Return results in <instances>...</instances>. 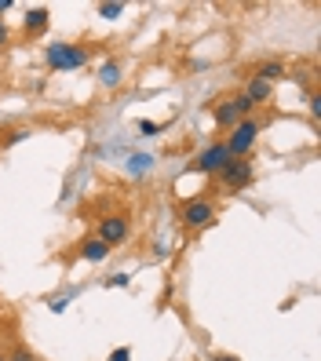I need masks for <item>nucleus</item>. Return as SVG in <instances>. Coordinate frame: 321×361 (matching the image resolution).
<instances>
[{
  "label": "nucleus",
  "instance_id": "obj_1",
  "mask_svg": "<svg viewBox=\"0 0 321 361\" xmlns=\"http://www.w3.org/2000/svg\"><path fill=\"white\" fill-rule=\"evenodd\" d=\"M92 62V51L84 44H73V40H59V44H48L44 48V66L55 70V73H73V70H84Z\"/></svg>",
  "mask_w": 321,
  "mask_h": 361
},
{
  "label": "nucleus",
  "instance_id": "obj_2",
  "mask_svg": "<svg viewBox=\"0 0 321 361\" xmlns=\"http://www.w3.org/2000/svg\"><path fill=\"white\" fill-rule=\"evenodd\" d=\"M255 179V164L248 157H230L223 164V172L216 176V190L219 194H241V190H248Z\"/></svg>",
  "mask_w": 321,
  "mask_h": 361
},
{
  "label": "nucleus",
  "instance_id": "obj_3",
  "mask_svg": "<svg viewBox=\"0 0 321 361\" xmlns=\"http://www.w3.org/2000/svg\"><path fill=\"white\" fill-rule=\"evenodd\" d=\"M255 114V106L238 92V95H223V99H216L212 102V121H216V128H223V132H230L238 121H245V117H252Z\"/></svg>",
  "mask_w": 321,
  "mask_h": 361
},
{
  "label": "nucleus",
  "instance_id": "obj_4",
  "mask_svg": "<svg viewBox=\"0 0 321 361\" xmlns=\"http://www.w3.org/2000/svg\"><path fill=\"white\" fill-rule=\"evenodd\" d=\"M260 132H263V117H245V121L234 124V128L226 132V139H223L230 157H248L255 139H260Z\"/></svg>",
  "mask_w": 321,
  "mask_h": 361
},
{
  "label": "nucleus",
  "instance_id": "obj_5",
  "mask_svg": "<svg viewBox=\"0 0 321 361\" xmlns=\"http://www.w3.org/2000/svg\"><path fill=\"white\" fill-rule=\"evenodd\" d=\"M179 223L186 230H205L216 223V201L212 197H190L179 204Z\"/></svg>",
  "mask_w": 321,
  "mask_h": 361
},
{
  "label": "nucleus",
  "instance_id": "obj_6",
  "mask_svg": "<svg viewBox=\"0 0 321 361\" xmlns=\"http://www.w3.org/2000/svg\"><path fill=\"white\" fill-rule=\"evenodd\" d=\"M230 161V150H226V142L216 139V142H208L205 150H198V157L190 161V168H194L198 176H208V179H216L223 172V164Z\"/></svg>",
  "mask_w": 321,
  "mask_h": 361
},
{
  "label": "nucleus",
  "instance_id": "obj_7",
  "mask_svg": "<svg viewBox=\"0 0 321 361\" xmlns=\"http://www.w3.org/2000/svg\"><path fill=\"white\" fill-rule=\"evenodd\" d=\"M95 238H99V241H106L110 248H121L128 238H132V219L121 216V212H110V216H102V219H99Z\"/></svg>",
  "mask_w": 321,
  "mask_h": 361
},
{
  "label": "nucleus",
  "instance_id": "obj_8",
  "mask_svg": "<svg viewBox=\"0 0 321 361\" xmlns=\"http://www.w3.org/2000/svg\"><path fill=\"white\" fill-rule=\"evenodd\" d=\"M110 245L106 241H99L95 233H88V238H80V245H77V256L80 259H88V263H102V259H110Z\"/></svg>",
  "mask_w": 321,
  "mask_h": 361
},
{
  "label": "nucleus",
  "instance_id": "obj_9",
  "mask_svg": "<svg viewBox=\"0 0 321 361\" xmlns=\"http://www.w3.org/2000/svg\"><path fill=\"white\" fill-rule=\"evenodd\" d=\"M52 26V11L48 8H30L26 15H23V33L26 37H40Z\"/></svg>",
  "mask_w": 321,
  "mask_h": 361
},
{
  "label": "nucleus",
  "instance_id": "obj_10",
  "mask_svg": "<svg viewBox=\"0 0 321 361\" xmlns=\"http://www.w3.org/2000/svg\"><path fill=\"white\" fill-rule=\"evenodd\" d=\"M255 110H260V106H267L270 99H274V84H267V80H260V77H248V84H245V92H241Z\"/></svg>",
  "mask_w": 321,
  "mask_h": 361
},
{
  "label": "nucleus",
  "instance_id": "obj_11",
  "mask_svg": "<svg viewBox=\"0 0 321 361\" xmlns=\"http://www.w3.org/2000/svg\"><path fill=\"white\" fill-rule=\"evenodd\" d=\"M248 77H260V80L274 84V80H285V77H289V70H285V62L267 59V62H260V66H252V73H248Z\"/></svg>",
  "mask_w": 321,
  "mask_h": 361
},
{
  "label": "nucleus",
  "instance_id": "obj_12",
  "mask_svg": "<svg viewBox=\"0 0 321 361\" xmlns=\"http://www.w3.org/2000/svg\"><path fill=\"white\" fill-rule=\"evenodd\" d=\"M99 80H102V88H121V80H124L121 59H106L102 66H99Z\"/></svg>",
  "mask_w": 321,
  "mask_h": 361
},
{
  "label": "nucleus",
  "instance_id": "obj_13",
  "mask_svg": "<svg viewBox=\"0 0 321 361\" xmlns=\"http://www.w3.org/2000/svg\"><path fill=\"white\" fill-rule=\"evenodd\" d=\"M30 135H33V128H11L8 135H0V146H15V142H23Z\"/></svg>",
  "mask_w": 321,
  "mask_h": 361
},
{
  "label": "nucleus",
  "instance_id": "obj_14",
  "mask_svg": "<svg viewBox=\"0 0 321 361\" xmlns=\"http://www.w3.org/2000/svg\"><path fill=\"white\" fill-rule=\"evenodd\" d=\"M95 11L102 18H121L124 15V4H114V0H106V4H95Z\"/></svg>",
  "mask_w": 321,
  "mask_h": 361
},
{
  "label": "nucleus",
  "instance_id": "obj_15",
  "mask_svg": "<svg viewBox=\"0 0 321 361\" xmlns=\"http://www.w3.org/2000/svg\"><path fill=\"white\" fill-rule=\"evenodd\" d=\"M146 168H154V157H146V154H135L128 161V172H146Z\"/></svg>",
  "mask_w": 321,
  "mask_h": 361
},
{
  "label": "nucleus",
  "instance_id": "obj_16",
  "mask_svg": "<svg viewBox=\"0 0 321 361\" xmlns=\"http://www.w3.org/2000/svg\"><path fill=\"white\" fill-rule=\"evenodd\" d=\"M307 106H310V117H314V121H321V92H317V88L310 92V99H307Z\"/></svg>",
  "mask_w": 321,
  "mask_h": 361
},
{
  "label": "nucleus",
  "instance_id": "obj_17",
  "mask_svg": "<svg viewBox=\"0 0 321 361\" xmlns=\"http://www.w3.org/2000/svg\"><path fill=\"white\" fill-rule=\"evenodd\" d=\"M128 274H110V278H106V288H128Z\"/></svg>",
  "mask_w": 321,
  "mask_h": 361
},
{
  "label": "nucleus",
  "instance_id": "obj_18",
  "mask_svg": "<svg viewBox=\"0 0 321 361\" xmlns=\"http://www.w3.org/2000/svg\"><path fill=\"white\" fill-rule=\"evenodd\" d=\"M157 132H161L157 121H139V135H157Z\"/></svg>",
  "mask_w": 321,
  "mask_h": 361
},
{
  "label": "nucleus",
  "instance_id": "obj_19",
  "mask_svg": "<svg viewBox=\"0 0 321 361\" xmlns=\"http://www.w3.org/2000/svg\"><path fill=\"white\" fill-rule=\"evenodd\" d=\"M11 44V30H8V23H4V18H0V51H4Z\"/></svg>",
  "mask_w": 321,
  "mask_h": 361
},
{
  "label": "nucleus",
  "instance_id": "obj_20",
  "mask_svg": "<svg viewBox=\"0 0 321 361\" xmlns=\"http://www.w3.org/2000/svg\"><path fill=\"white\" fill-rule=\"evenodd\" d=\"M110 361H132V350H128V347H117V350L110 354Z\"/></svg>",
  "mask_w": 321,
  "mask_h": 361
},
{
  "label": "nucleus",
  "instance_id": "obj_21",
  "mask_svg": "<svg viewBox=\"0 0 321 361\" xmlns=\"http://www.w3.org/2000/svg\"><path fill=\"white\" fill-rule=\"evenodd\" d=\"M66 307H70V300H66V295H62V300H52V310H55V314H62Z\"/></svg>",
  "mask_w": 321,
  "mask_h": 361
},
{
  "label": "nucleus",
  "instance_id": "obj_22",
  "mask_svg": "<svg viewBox=\"0 0 321 361\" xmlns=\"http://www.w3.org/2000/svg\"><path fill=\"white\" fill-rule=\"evenodd\" d=\"M11 361H33V354H30V350H15Z\"/></svg>",
  "mask_w": 321,
  "mask_h": 361
},
{
  "label": "nucleus",
  "instance_id": "obj_23",
  "mask_svg": "<svg viewBox=\"0 0 321 361\" xmlns=\"http://www.w3.org/2000/svg\"><path fill=\"white\" fill-rule=\"evenodd\" d=\"M208 361H238V357H234V354H212Z\"/></svg>",
  "mask_w": 321,
  "mask_h": 361
},
{
  "label": "nucleus",
  "instance_id": "obj_24",
  "mask_svg": "<svg viewBox=\"0 0 321 361\" xmlns=\"http://www.w3.org/2000/svg\"><path fill=\"white\" fill-rule=\"evenodd\" d=\"M0 361H4V357H0Z\"/></svg>",
  "mask_w": 321,
  "mask_h": 361
}]
</instances>
